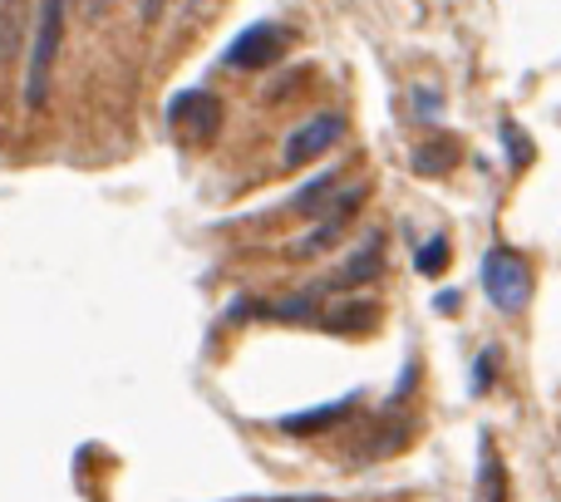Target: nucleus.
<instances>
[{
    "label": "nucleus",
    "mask_w": 561,
    "mask_h": 502,
    "mask_svg": "<svg viewBox=\"0 0 561 502\" xmlns=\"http://www.w3.org/2000/svg\"><path fill=\"white\" fill-rule=\"evenodd\" d=\"M493 375H497V350H483V355L473 360V395H488Z\"/></svg>",
    "instance_id": "2eb2a0df"
},
{
    "label": "nucleus",
    "mask_w": 561,
    "mask_h": 502,
    "mask_svg": "<svg viewBox=\"0 0 561 502\" xmlns=\"http://www.w3.org/2000/svg\"><path fill=\"white\" fill-rule=\"evenodd\" d=\"M320 290H325V286L296 290V296H290V300H276V306H262V316H272V320H310V316H316V306H320Z\"/></svg>",
    "instance_id": "ddd939ff"
},
{
    "label": "nucleus",
    "mask_w": 561,
    "mask_h": 502,
    "mask_svg": "<svg viewBox=\"0 0 561 502\" xmlns=\"http://www.w3.org/2000/svg\"><path fill=\"white\" fill-rule=\"evenodd\" d=\"M340 134H345V118L340 114H316V118H306V124H296L290 128V138H286V168H306V163H316L320 153H330V148L340 144Z\"/></svg>",
    "instance_id": "423d86ee"
},
{
    "label": "nucleus",
    "mask_w": 561,
    "mask_h": 502,
    "mask_svg": "<svg viewBox=\"0 0 561 502\" xmlns=\"http://www.w3.org/2000/svg\"><path fill=\"white\" fill-rule=\"evenodd\" d=\"M414 266H419V276H444V266H448V237H428V242L419 247Z\"/></svg>",
    "instance_id": "4468645a"
},
{
    "label": "nucleus",
    "mask_w": 561,
    "mask_h": 502,
    "mask_svg": "<svg viewBox=\"0 0 561 502\" xmlns=\"http://www.w3.org/2000/svg\"><path fill=\"white\" fill-rule=\"evenodd\" d=\"M350 409H355V395L330 399V404H316V409H306V414H286L280 419V429H286V434H325V429L345 424Z\"/></svg>",
    "instance_id": "1a4fd4ad"
},
{
    "label": "nucleus",
    "mask_w": 561,
    "mask_h": 502,
    "mask_svg": "<svg viewBox=\"0 0 561 502\" xmlns=\"http://www.w3.org/2000/svg\"><path fill=\"white\" fill-rule=\"evenodd\" d=\"M385 276V232H369L365 242L350 251V261L340 266L335 286H369V281Z\"/></svg>",
    "instance_id": "0eeeda50"
},
{
    "label": "nucleus",
    "mask_w": 561,
    "mask_h": 502,
    "mask_svg": "<svg viewBox=\"0 0 561 502\" xmlns=\"http://www.w3.org/2000/svg\"><path fill=\"white\" fill-rule=\"evenodd\" d=\"M483 290L503 316H517V310L533 300V271H527V261L517 256L513 247L497 242V247H488V256H483Z\"/></svg>",
    "instance_id": "f03ea898"
},
{
    "label": "nucleus",
    "mask_w": 561,
    "mask_h": 502,
    "mask_svg": "<svg viewBox=\"0 0 561 502\" xmlns=\"http://www.w3.org/2000/svg\"><path fill=\"white\" fill-rule=\"evenodd\" d=\"M286 45H290L286 25H276V20H256V25H247L242 35L222 49V65L227 69H266L286 55Z\"/></svg>",
    "instance_id": "7ed1b4c3"
},
{
    "label": "nucleus",
    "mask_w": 561,
    "mask_h": 502,
    "mask_svg": "<svg viewBox=\"0 0 561 502\" xmlns=\"http://www.w3.org/2000/svg\"><path fill=\"white\" fill-rule=\"evenodd\" d=\"M65 15H69V0H39V15H35V39H30V55H25V109H45L49 99V79H55V59L59 45H65Z\"/></svg>",
    "instance_id": "f257e3e1"
},
{
    "label": "nucleus",
    "mask_w": 561,
    "mask_h": 502,
    "mask_svg": "<svg viewBox=\"0 0 561 502\" xmlns=\"http://www.w3.org/2000/svg\"><path fill=\"white\" fill-rule=\"evenodd\" d=\"M458 158H463V148H458L454 138H428V144L414 153V173L419 178H438V173H448Z\"/></svg>",
    "instance_id": "9b49d317"
},
{
    "label": "nucleus",
    "mask_w": 561,
    "mask_h": 502,
    "mask_svg": "<svg viewBox=\"0 0 561 502\" xmlns=\"http://www.w3.org/2000/svg\"><path fill=\"white\" fill-rule=\"evenodd\" d=\"M340 193V168H325V173H316L306 187H296V197L286 203V213L296 217H325V207L335 203Z\"/></svg>",
    "instance_id": "6e6552de"
},
{
    "label": "nucleus",
    "mask_w": 561,
    "mask_h": 502,
    "mask_svg": "<svg viewBox=\"0 0 561 502\" xmlns=\"http://www.w3.org/2000/svg\"><path fill=\"white\" fill-rule=\"evenodd\" d=\"M158 5H163V0H144V15H153V10H158Z\"/></svg>",
    "instance_id": "aec40b11"
},
{
    "label": "nucleus",
    "mask_w": 561,
    "mask_h": 502,
    "mask_svg": "<svg viewBox=\"0 0 561 502\" xmlns=\"http://www.w3.org/2000/svg\"><path fill=\"white\" fill-rule=\"evenodd\" d=\"M247 502H330L320 493H286V498H247Z\"/></svg>",
    "instance_id": "a211bd4d"
},
{
    "label": "nucleus",
    "mask_w": 561,
    "mask_h": 502,
    "mask_svg": "<svg viewBox=\"0 0 561 502\" xmlns=\"http://www.w3.org/2000/svg\"><path fill=\"white\" fill-rule=\"evenodd\" d=\"M379 320V310L369 306V300H355V306H340L325 316V330L330 335H359V330H369Z\"/></svg>",
    "instance_id": "f8f14e48"
},
{
    "label": "nucleus",
    "mask_w": 561,
    "mask_h": 502,
    "mask_svg": "<svg viewBox=\"0 0 561 502\" xmlns=\"http://www.w3.org/2000/svg\"><path fill=\"white\" fill-rule=\"evenodd\" d=\"M503 144H507V153H513V168H523L527 158H533V148H527V138H523V128L513 124V118H507L503 124Z\"/></svg>",
    "instance_id": "dca6fc26"
},
{
    "label": "nucleus",
    "mask_w": 561,
    "mask_h": 502,
    "mask_svg": "<svg viewBox=\"0 0 561 502\" xmlns=\"http://www.w3.org/2000/svg\"><path fill=\"white\" fill-rule=\"evenodd\" d=\"M222 114L227 109H222V99H217L213 89H178V94L168 99V124H173L183 138H197V144L217 138Z\"/></svg>",
    "instance_id": "20e7f679"
},
{
    "label": "nucleus",
    "mask_w": 561,
    "mask_h": 502,
    "mask_svg": "<svg viewBox=\"0 0 561 502\" xmlns=\"http://www.w3.org/2000/svg\"><path fill=\"white\" fill-rule=\"evenodd\" d=\"M365 197H369V187L365 183H355L350 193H335V203L325 207V223L316 227L310 237H300V242H290L286 247V256H296V261H306V256H320L325 247H335L340 237H345V227L355 223V213L365 207Z\"/></svg>",
    "instance_id": "39448f33"
},
{
    "label": "nucleus",
    "mask_w": 561,
    "mask_h": 502,
    "mask_svg": "<svg viewBox=\"0 0 561 502\" xmlns=\"http://www.w3.org/2000/svg\"><path fill=\"white\" fill-rule=\"evenodd\" d=\"M414 109H419V118H438V109H444V104H438L434 89L419 84V89H414Z\"/></svg>",
    "instance_id": "f3484780"
},
{
    "label": "nucleus",
    "mask_w": 561,
    "mask_h": 502,
    "mask_svg": "<svg viewBox=\"0 0 561 502\" xmlns=\"http://www.w3.org/2000/svg\"><path fill=\"white\" fill-rule=\"evenodd\" d=\"M478 502H507V468L493 438H483V458H478Z\"/></svg>",
    "instance_id": "9d476101"
},
{
    "label": "nucleus",
    "mask_w": 561,
    "mask_h": 502,
    "mask_svg": "<svg viewBox=\"0 0 561 502\" xmlns=\"http://www.w3.org/2000/svg\"><path fill=\"white\" fill-rule=\"evenodd\" d=\"M84 5H89V15H99V10H104V0H84Z\"/></svg>",
    "instance_id": "6ab92c4d"
}]
</instances>
